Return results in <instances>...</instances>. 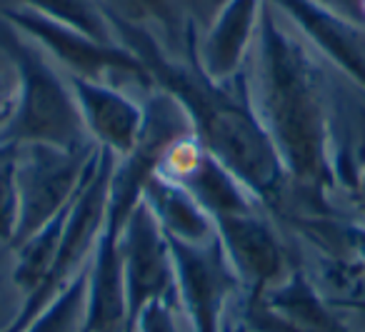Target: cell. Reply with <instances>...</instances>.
Here are the masks:
<instances>
[{
	"label": "cell",
	"mask_w": 365,
	"mask_h": 332,
	"mask_svg": "<svg viewBox=\"0 0 365 332\" xmlns=\"http://www.w3.org/2000/svg\"><path fill=\"white\" fill-rule=\"evenodd\" d=\"M263 3L265 0H223L203 38H198V28L193 23L188 26L185 51L210 81L225 83L243 73Z\"/></svg>",
	"instance_id": "4fadbf2b"
},
{
	"label": "cell",
	"mask_w": 365,
	"mask_h": 332,
	"mask_svg": "<svg viewBox=\"0 0 365 332\" xmlns=\"http://www.w3.org/2000/svg\"><path fill=\"white\" fill-rule=\"evenodd\" d=\"M223 332H235V322H225V327H223Z\"/></svg>",
	"instance_id": "f1b7e54d"
},
{
	"label": "cell",
	"mask_w": 365,
	"mask_h": 332,
	"mask_svg": "<svg viewBox=\"0 0 365 332\" xmlns=\"http://www.w3.org/2000/svg\"><path fill=\"white\" fill-rule=\"evenodd\" d=\"M283 21L328 63L365 93V26L313 0H268Z\"/></svg>",
	"instance_id": "7c38bea8"
},
{
	"label": "cell",
	"mask_w": 365,
	"mask_h": 332,
	"mask_svg": "<svg viewBox=\"0 0 365 332\" xmlns=\"http://www.w3.org/2000/svg\"><path fill=\"white\" fill-rule=\"evenodd\" d=\"M168 245L175 265L178 302L185 312L190 332H223L230 302L240 300L243 290L218 235L205 242L168 237Z\"/></svg>",
	"instance_id": "ba28073f"
},
{
	"label": "cell",
	"mask_w": 365,
	"mask_h": 332,
	"mask_svg": "<svg viewBox=\"0 0 365 332\" xmlns=\"http://www.w3.org/2000/svg\"><path fill=\"white\" fill-rule=\"evenodd\" d=\"M335 305H338V307H355V310L365 312V300H363V297H345V300L335 302Z\"/></svg>",
	"instance_id": "83f0119b"
},
{
	"label": "cell",
	"mask_w": 365,
	"mask_h": 332,
	"mask_svg": "<svg viewBox=\"0 0 365 332\" xmlns=\"http://www.w3.org/2000/svg\"><path fill=\"white\" fill-rule=\"evenodd\" d=\"M0 53L11 61L18 78L16 110L8 125L0 130V142L56 147L96 145L83 125L66 73L3 13H0Z\"/></svg>",
	"instance_id": "3957f363"
},
{
	"label": "cell",
	"mask_w": 365,
	"mask_h": 332,
	"mask_svg": "<svg viewBox=\"0 0 365 332\" xmlns=\"http://www.w3.org/2000/svg\"><path fill=\"white\" fill-rule=\"evenodd\" d=\"M118 252L123 262V287H125L128 325L133 332L140 312L150 302L173 300L178 302L175 265L168 245L165 232L160 230L145 202H138L135 210L118 235Z\"/></svg>",
	"instance_id": "9c48e42d"
},
{
	"label": "cell",
	"mask_w": 365,
	"mask_h": 332,
	"mask_svg": "<svg viewBox=\"0 0 365 332\" xmlns=\"http://www.w3.org/2000/svg\"><path fill=\"white\" fill-rule=\"evenodd\" d=\"M238 322L250 332H350L338 305L320 292L300 265L255 300H238Z\"/></svg>",
	"instance_id": "30bf717a"
},
{
	"label": "cell",
	"mask_w": 365,
	"mask_h": 332,
	"mask_svg": "<svg viewBox=\"0 0 365 332\" xmlns=\"http://www.w3.org/2000/svg\"><path fill=\"white\" fill-rule=\"evenodd\" d=\"M101 147L16 145L18 227L11 247L66 210L93 172Z\"/></svg>",
	"instance_id": "5b68a950"
},
{
	"label": "cell",
	"mask_w": 365,
	"mask_h": 332,
	"mask_svg": "<svg viewBox=\"0 0 365 332\" xmlns=\"http://www.w3.org/2000/svg\"><path fill=\"white\" fill-rule=\"evenodd\" d=\"M318 6L328 8V11L338 13V16L348 18L353 23L365 26V11H363V0H313Z\"/></svg>",
	"instance_id": "484cf974"
},
{
	"label": "cell",
	"mask_w": 365,
	"mask_h": 332,
	"mask_svg": "<svg viewBox=\"0 0 365 332\" xmlns=\"http://www.w3.org/2000/svg\"><path fill=\"white\" fill-rule=\"evenodd\" d=\"M143 202L160 230L173 240L182 242H205L215 235V222L193 195L182 185L168 180L163 175H153L143 190Z\"/></svg>",
	"instance_id": "2e32d148"
},
{
	"label": "cell",
	"mask_w": 365,
	"mask_h": 332,
	"mask_svg": "<svg viewBox=\"0 0 365 332\" xmlns=\"http://www.w3.org/2000/svg\"><path fill=\"white\" fill-rule=\"evenodd\" d=\"M248 98L273 142L290 182V195L328 207L340 192L335 155L343 95L323 66V58L283 21L268 0L243 68Z\"/></svg>",
	"instance_id": "6da1fadb"
},
{
	"label": "cell",
	"mask_w": 365,
	"mask_h": 332,
	"mask_svg": "<svg viewBox=\"0 0 365 332\" xmlns=\"http://www.w3.org/2000/svg\"><path fill=\"white\" fill-rule=\"evenodd\" d=\"M73 205V202H71ZM58 212L53 220H48L41 230H36L31 237L21 242V245L13 247L16 252V267H13V282L18 285V290L31 295L38 285L43 282V277L48 275V270L53 267L58 255V247L63 240V230H66V217L68 210Z\"/></svg>",
	"instance_id": "d6986e66"
},
{
	"label": "cell",
	"mask_w": 365,
	"mask_h": 332,
	"mask_svg": "<svg viewBox=\"0 0 365 332\" xmlns=\"http://www.w3.org/2000/svg\"><path fill=\"white\" fill-rule=\"evenodd\" d=\"M235 332H250L245 325H240V322H235Z\"/></svg>",
	"instance_id": "f546056e"
},
{
	"label": "cell",
	"mask_w": 365,
	"mask_h": 332,
	"mask_svg": "<svg viewBox=\"0 0 365 332\" xmlns=\"http://www.w3.org/2000/svg\"><path fill=\"white\" fill-rule=\"evenodd\" d=\"M340 237H343L345 252H348L365 272V222L363 220H340Z\"/></svg>",
	"instance_id": "d4e9b609"
},
{
	"label": "cell",
	"mask_w": 365,
	"mask_h": 332,
	"mask_svg": "<svg viewBox=\"0 0 365 332\" xmlns=\"http://www.w3.org/2000/svg\"><path fill=\"white\" fill-rule=\"evenodd\" d=\"M106 21L113 38L140 58L155 90L168 93L182 108L200 145L253 192L265 212H278L283 217L288 210L290 182L250 105L243 73L225 83L210 81L188 51L185 58L170 56L148 28L108 13Z\"/></svg>",
	"instance_id": "7a4b0ae2"
},
{
	"label": "cell",
	"mask_w": 365,
	"mask_h": 332,
	"mask_svg": "<svg viewBox=\"0 0 365 332\" xmlns=\"http://www.w3.org/2000/svg\"><path fill=\"white\" fill-rule=\"evenodd\" d=\"M83 332H86V330H83Z\"/></svg>",
	"instance_id": "1f68e13d"
},
{
	"label": "cell",
	"mask_w": 365,
	"mask_h": 332,
	"mask_svg": "<svg viewBox=\"0 0 365 332\" xmlns=\"http://www.w3.org/2000/svg\"><path fill=\"white\" fill-rule=\"evenodd\" d=\"M88 267L73 277V282L26 327L23 332H83L86 325Z\"/></svg>",
	"instance_id": "44dd1931"
},
{
	"label": "cell",
	"mask_w": 365,
	"mask_h": 332,
	"mask_svg": "<svg viewBox=\"0 0 365 332\" xmlns=\"http://www.w3.org/2000/svg\"><path fill=\"white\" fill-rule=\"evenodd\" d=\"M115 165V155L108 150L98 152V160L93 165V172L78 197L73 200L66 217V230L58 247V255L43 282L26 295L23 305L16 315L8 320V325L0 327V332H23L68 285L78 272H83L91 262V255L96 250L98 240L106 227L108 212V190H110V172Z\"/></svg>",
	"instance_id": "277c9868"
},
{
	"label": "cell",
	"mask_w": 365,
	"mask_h": 332,
	"mask_svg": "<svg viewBox=\"0 0 365 332\" xmlns=\"http://www.w3.org/2000/svg\"><path fill=\"white\" fill-rule=\"evenodd\" d=\"M16 98H18L16 71H13L11 61L0 53V130L8 125L13 110H16Z\"/></svg>",
	"instance_id": "cb8c5ba5"
},
{
	"label": "cell",
	"mask_w": 365,
	"mask_h": 332,
	"mask_svg": "<svg viewBox=\"0 0 365 332\" xmlns=\"http://www.w3.org/2000/svg\"><path fill=\"white\" fill-rule=\"evenodd\" d=\"M363 11H365V0H363Z\"/></svg>",
	"instance_id": "4dcf8cb0"
},
{
	"label": "cell",
	"mask_w": 365,
	"mask_h": 332,
	"mask_svg": "<svg viewBox=\"0 0 365 332\" xmlns=\"http://www.w3.org/2000/svg\"><path fill=\"white\" fill-rule=\"evenodd\" d=\"M3 16L23 36L38 43L66 76L86 78V81L96 83H110V85L118 88L138 85L145 93L155 90V83L140 63V58L118 41H96L86 33L53 23L48 18L38 16V13L26 11V8H13Z\"/></svg>",
	"instance_id": "8992f818"
},
{
	"label": "cell",
	"mask_w": 365,
	"mask_h": 332,
	"mask_svg": "<svg viewBox=\"0 0 365 332\" xmlns=\"http://www.w3.org/2000/svg\"><path fill=\"white\" fill-rule=\"evenodd\" d=\"M178 320H180V302L158 300L140 312L133 332H180Z\"/></svg>",
	"instance_id": "603a6c76"
},
{
	"label": "cell",
	"mask_w": 365,
	"mask_h": 332,
	"mask_svg": "<svg viewBox=\"0 0 365 332\" xmlns=\"http://www.w3.org/2000/svg\"><path fill=\"white\" fill-rule=\"evenodd\" d=\"M215 235L240 280V300H255L293 267L280 232L265 210H250L215 220Z\"/></svg>",
	"instance_id": "8fae6325"
},
{
	"label": "cell",
	"mask_w": 365,
	"mask_h": 332,
	"mask_svg": "<svg viewBox=\"0 0 365 332\" xmlns=\"http://www.w3.org/2000/svg\"><path fill=\"white\" fill-rule=\"evenodd\" d=\"M18 227L16 145L0 142V242L11 245Z\"/></svg>",
	"instance_id": "7402d4cb"
},
{
	"label": "cell",
	"mask_w": 365,
	"mask_h": 332,
	"mask_svg": "<svg viewBox=\"0 0 365 332\" xmlns=\"http://www.w3.org/2000/svg\"><path fill=\"white\" fill-rule=\"evenodd\" d=\"M103 13L115 16L133 26L148 28L158 41L165 46V51L173 56L170 48H180L185 53V33L190 23L182 21L175 0H96Z\"/></svg>",
	"instance_id": "ac0fdd59"
},
{
	"label": "cell",
	"mask_w": 365,
	"mask_h": 332,
	"mask_svg": "<svg viewBox=\"0 0 365 332\" xmlns=\"http://www.w3.org/2000/svg\"><path fill=\"white\" fill-rule=\"evenodd\" d=\"M345 195L353 200V207L355 212L360 215V220L365 222V165L360 167V172L355 175V182L350 185V190L345 192Z\"/></svg>",
	"instance_id": "4316f807"
},
{
	"label": "cell",
	"mask_w": 365,
	"mask_h": 332,
	"mask_svg": "<svg viewBox=\"0 0 365 332\" xmlns=\"http://www.w3.org/2000/svg\"><path fill=\"white\" fill-rule=\"evenodd\" d=\"M66 78L91 140L115 157L128 155L135 147L145 120L143 103L133 100L123 88L110 83H96L76 76Z\"/></svg>",
	"instance_id": "5bb4252c"
},
{
	"label": "cell",
	"mask_w": 365,
	"mask_h": 332,
	"mask_svg": "<svg viewBox=\"0 0 365 332\" xmlns=\"http://www.w3.org/2000/svg\"><path fill=\"white\" fill-rule=\"evenodd\" d=\"M21 8L73 28V31L86 33L96 41H115L106 21V13L101 11L96 0H21Z\"/></svg>",
	"instance_id": "ffe728a7"
},
{
	"label": "cell",
	"mask_w": 365,
	"mask_h": 332,
	"mask_svg": "<svg viewBox=\"0 0 365 332\" xmlns=\"http://www.w3.org/2000/svg\"><path fill=\"white\" fill-rule=\"evenodd\" d=\"M178 185H182L198 200V205L213 217V222L220 220V217L238 215V212L263 210V205L255 200L253 192L223 162L215 160L208 150L203 152L198 165L182 177Z\"/></svg>",
	"instance_id": "e0dca14e"
},
{
	"label": "cell",
	"mask_w": 365,
	"mask_h": 332,
	"mask_svg": "<svg viewBox=\"0 0 365 332\" xmlns=\"http://www.w3.org/2000/svg\"><path fill=\"white\" fill-rule=\"evenodd\" d=\"M128 307L123 287V262L118 252V235L103 230L88 262L86 292V332H125Z\"/></svg>",
	"instance_id": "9a60e30c"
},
{
	"label": "cell",
	"mask_w": 365,
	"mask_h": 332,
	"mask_svg": "<svg viewBox=\"0 0 365 332\" xmlns=\"http://www.w3.org/2000/svg\"><path fill=\"white\" fill-rule=\"evenodd\" d=\"M143 108H145V120H143L140 138L128 155L115 157L110 172L108 212L103 230L113 232V235H120L125 220L143 200V190H145L148 180L160 170L168 147L180 135L193 133L188 115L168 93L150 90Z\"/></svg>",
	"instance_id": "52a82bcc"
}]
</instances>
